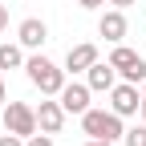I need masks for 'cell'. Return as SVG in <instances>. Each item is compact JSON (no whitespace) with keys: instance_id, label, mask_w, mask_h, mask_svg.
I'll return each instance as SVG.
<instances>
[{"instance_id":"obj_1","label":"cell","mask_w":146,"mask_h":146,"mask_svg":"<svg viewBox=\"0 0 146 146\" xmlns=\"http://www.w3.org/2000/svg\"><path fill=\"white\" fill-rule=\"evenodd\" d=\"M25 73H29V81L41 89L45 98H57V94H61V85H65V69H61V65H53L49 57H41V53L25 61Z\"/></svg>"},{"instance_id":"obj_2","label":"cell","mask_w":146,"mask_h":146,"mask_svg":"<svg viewBox=\"0 0 146 146\" xmlns=\"http://www.w3.org/2000/svg\"><path fill=\"white\" fill-rule=\"evenodd\" d=\"M81 130H85L89 138H106V142H118V138L126 134V126H122V118L114 114V110H94V106H89L85 114H81Z\"/></svg>"},{"instance_id":"obj_3","label":"cell","mask_w":146,"mask_h":146,"mask_svg":"<svg viewBox=\"0 0 146 146\" xmlns=\"http://www.w3.org/2000/svg\"><path fill=\"white\" fill-rule=\"evenodd\" d=\"M110 65H114L122 73V81H130V85H142L146 81V61H142V53H134L130 45H114Z\"/></svg>"},{"instance_id":"obj_4","label":"cell","mask_w":146,"mask_h":146,"mask_svg":"<svg viewBox=\"0 0 146 146\" xmlns=\"http://www.w3.org/2000/svg\"><path fill=\"white\" fill-rule=\"evenodd\" d=\"M4 130L16 134V138L36 134V110H33L29 102H8V106H4Z\"/></svg>"},{"instance_id":"obj_5","label":"cell","mask_w":146,"mask_h":146,"mask_svg":"<svg viewBox=\"0 0 146 146\" xmlns=\"http://www.w3.org/2000/svg\"><path fill=\"white\" fill-rule=\"evenodd\" d=\"M138 106H142V89H138V85L122 81V85L110 89V110H114L118 118H134V114H138Z\"/></svg>"},{"instance_id":"obj_6","label":"cell","mask_w":146,"mask_h":146,"mask_svg":"<svg viewBox=\"0 0 146 146\" xmlns=\"http://www.w3.org/2000/svg\"><path fill=\"white\" fill-rule=\"evenodd\" d=\"M89 94H94V89H89L85 81H65L61 94H57V102L65 106V114H85L89 110Z\"/></svg>"},{"instance_id":"obj_7","label":"cell","mask_w":146,"mask_h":146,"mask_svg":"<svg viewBox=\"0 0 146 146\" xmlns=\"http://www.w3.org/2000/svg\"><path fill=\"white\" fill-rule=\"evenodd\" d=\"M85 85L94 89V94H110V89L118 85V69L110 65V61H94L85 69Z\"/></svg>"},{"instance_id":"obj_8","label":"cell","mask_w":146,"mask_h":146,"mask_svg":"<svg viewBox=\"0 0 146 146\" xmlns=\"http://www.w3.org/2000/svg\"><path fill=\"white\" fill-rule=\"evenodd\" d=\"M16 41H21V49H41L49 41V25L41 21V16H29V21L16 25Z\"/></svg>"},{"instance_id":"obj_9","label":"cell","mask_w":146,"mask_h":146,"mask_svg":"<svg viewBox=\"0 0 146 146\" xmlns=\"http://www.w3.org/2000/svg\"><path fill=\"white\" fill-rule=\"evenodd\" d=\"M126 12L122 8H110V12H102V21H98V36H106L110 45H122L126 41Z\"/></svg>"},{"instance_id":"obj_10","label":"cell","mask_w":146,"mask_h":146,"mask_svg":"<svg viewBox=\"0 0 146 146\" xmlns=\"http://www.w3.org/2000/svg\"><path fill=\"white\" fill-rule=\"evenodd\" d=\"M61 126H65V106L61 102H41V106H36V130L57 134Z\"/></svg>"},{"instance_id":"obj_11","label":"cell","mask_w":146,"mask_h":146,"mask_svg":"<svg viewBox=\"0 0 146 146\" xmlns=\"http://www.w3.org/2000/svg\"><path fill=\"white\" fill-rule=\"evenodd\" d=\"M94 61H98V45H89V41L85 45H73L69 57H65V73H85Z\"/></svg>"},{"instance_id":"obj_12","label":"cell","mask_w":146,"mask_h":146,"mask_svg":"<svg viewBox=\"0 0 146 146\" xmlns=\"http://www.w3.org/2000/svg\"><path fill=\"white\" fill-rule=\"evenodd\" d=\"M25 65V53H21V45H0V69H21Z\"/></svg>"},{"instance_id":"obj_13","label":"cell","mask_w":146,"mask_h":146,"mask_svg":"<svg viewBox=\"0 0 146 146\" xmlns=\"http://www.w3.org/2000/svg\"><path fill=\"white\" fill-rule=\"evenodd\" d=\"M122 142H126V146H146V122H142V126H130V130L122 134Z\"/></svg>"},{"instance_id":"obj_14","label":"cell","mask_w":146,"mask_h":146,"mask_svg":"<svg viewBox=\"0 0 146 146\" xmlns=\"http://www.w3.org/2000/svg\"><path fill=\"white\" fill-rule=\"evenodd\" d=\"M25 146H53V134H45V130H41V134H29Z\"/></svg>"},{"instance_id":"obj_15","label":"cell","mask_w":146,"mask_h":146,"mask_svg":"<svg viewBox=\"0 0 146 146\" xmlns=\"http://www.w3.org/2000/svg\"><path fill=\"white\" fill-rule=\"evenodd\" d=\"M0 146H25V138H16V134L4 130V134H0Z\"/></svg>"},{"instance_id":"obj_16","label":"cell","mask_w":146,"mask_h":146,"mask_svg":"<svg viewBox=\"0 0 146 146\" xmlns=\"http://www.w3.org/2000/svg\"><path fill=\"white\" fill-rule=\"evenodd\" d=\"M106 4H114V8H122V12H126L130 4H138V0H106Z\"/></svg>"},{"instance_id":"obj_17","label":"cell","mask_w":146,"mask_h":146,"mask_svg":"<svg viewBox=\"0 0 146 146\" xmlns=\"http://www.w3.org/2000/svg\"><path fill=\"white\" fill-rule=\"evenodd\" d=\"M77 4H81V8H89V12H94V8H102V4H106V0H77Z\"/></svg>"},{"instance_id":"obj_18","label":"cell","mask_w":146,"mask_h":146,"mask_svg":"<svg viewBox=\"0 0 146 146\" xmlns=\"http://www.w3.org/2000/svg\"><path fill=\"white\" fill-rule=\"evenodd\" d=\"M8 29V4H0V33Z\"/></svg>"},{"instance_id":"obj_19","label":"cell","mask_w":146,"mask_h":146,"mask_svg":"<svg viewBox=\"0 0 146 146\" xmlns=\"http://www.w3.org/2000/svg\"><path fill=\"white\" fill-rule=\"evenodd\" d=\"M81 146H114V142H106V138H89V142H81Z\"/></svg>"},{"instance_id":"obj_20","label":"cell","mask_w":146,"mask_h":146,"mask_svg":"<svg viewBox=\"0 0 146 146\" xmlns=\"http://www.w3.org/2000/svg\"><path fill=\"white\" fill-rule=\"evenodd\" d=\"M138 114H142V122H146V94H142V106H138Z\"/></svg>"},{"instance_id":"obj_21","label":"cell","mask_w":146,"mask_h":146,"mask_svg":"<svg viewBox=\"0 0 146 146\" xmlns=\"http://www.w3.org/2000/svg\"><path fill=\"white\" fill-rule=\"evenodd\" d=\"M0 106H4V77H0Z\"/></svg>"}]
</instances>
